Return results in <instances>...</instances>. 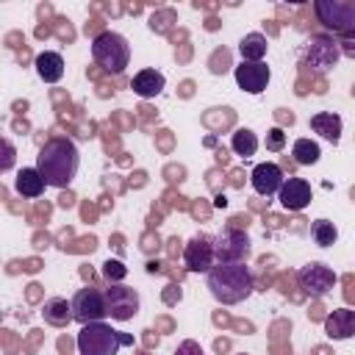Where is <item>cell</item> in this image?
<instances>
[{
	"label": "cell",
	"mask_w": 355,
	"mask_h": 355,
	"mask_svg": "<svg viewBox=\"0 0 355 355\" xmlns=\"http://www.w3.org/2000/svg\"><path fill=\"white\" fill-rule=\"evenodd\" d=\"M78 164H80V155H78V147L69 141V139H50L39 155H36V169L42 172L44 183L47 186H55V189H67L75 175H78Z\"/></svg>",
	"instance_id": "1"
},
{
	"label": "cell",
	"mask_w": 355,
	"mask_h": 355,
	"mask_svg": "<svg viewBox=\"0 0 355 355\" xmlns=\"http://www.w3.org/2000/svg\"><path fill=\"white\" fill-rule=\"evenodd\" d=\"M208 291L214 294L216 302L222 305H236L250 297L252 291V275L241 263H216L208 272Z\"/></svg>",
	"instance_id": "2"
},
{
	"label": "cell",
	"mask_w": 355,
	"mask_h": 355,
	"mask_svg": "<svg viewBox=\"0 0 355 355\" xmlns=\"http://www.w3.org/2000/svg\"><path fill=\"white\" fill-rule=\"evenodd\" d=\"M133 344L130 333L114 330L105 322H89L78 333V352L80 355H116L119 347Z\"/></svg>",
	"instance_id": "3"
},
{
	"label": "cell",
	"mask_w": 355,
	"mask_h": 355,
	"mask_svg": "<svg viewBox=\"0 0 355 355\" xmlns=\"http://www.w3.org/2000/svg\"><path fill=\"white\" fill-rule=\"evenodd\" d=\"M92 58L97 67H103L105 72H122L130 61V44L122 33L105 31L92 42Z\"/></svg>",
	"instance_id": "4"
},
{
	"label": "cell",
	"mask_w": 355,
	"mask_h": 355,
	"mask_svg": "<svg viewBox=\"0 0 355 355\" xmlns=\"http://www.w3.org/2000/svg\"><path fill=\"white\" fill-rule=\"evenodd\" d=\"M313 14L327 31L344 33L355 28V0H316Z\"/></svg>",
	"instance_id": "5"
},
{
	"label": "cell",
	"mask_w": 355,
	"mask_h": 355,
	"mask_svg": "<svg viewBox=\"0 0 355 355\" xmlns=\"http://www.w3.org/2000/svg\"><path fill=\"white\" fill-rule=\"evenodd\" d=\"M72 316L80 322V324H89V322H103V316H108V305H105V291L94 288V286H86L80 288L75 297H72Z\"/></svg>",
	"instance_id": "6"
},
{
	"label": "cell",
	"mask_w": 355,
	"mask_h": 355,
	"mask_svg": "<svg viewBox=\"0 0 355 355\" xmlns=\"http://www.w3.org/2000/svg\"><path fill=\"white\" fill-rule=\"evenodd\" d=\"M105 305H108V316L111 319L128 322V319H133L139 313V294H136V288L111 283L105 288Z\"/></svg>",
	"instance_id": "7"
},
{
	"label": "cell",
	"mask_w": 355,
	"mask_h": 355,
	"mask_svg": "<svg viewBox=\"0 0 355 355\" xmlns=\"http://www.w3.org/2000/svg\"><path fill=\"white\" fill-rule=\"evenodd\" d=\"M338 42L330 36H313L305 47V61L313 72H324L338 61Z\"/></svg>",
	"instance_id": "8"
},
{
	"label": "cell",
	"mask_w": 355,
	"mask_h": 355,
	"mask_svg": "<svg viewBox=\"0 0 355 355\" xmlns=\"http://www.w3.org/2000/svg\"><path fill=\"white\" fill-rule=\"evenodd\" d=\"M233 75H236L239 89H244L247 94H261L269 86V78H272V72L263 61H241L233 69Z\"/></svg>",
	"instance_id": "9"
},
{
	"label": "cell",
	"mask_w": 355,
	"mask_h": 355,
	"mask_svg": "<svg viewBox=\"0 0 355 355\" xmlns=\"http://www.w3.org/2000/svg\"><path fill=\"white\" fill-rule=\"evenodd\" d=\"M214 258H216V247L211 244L208 236H194L186 244V266L191 272H211L214 269Z\"/></svg>",
	"instance_id": "10"
},
{
	"label": "cell",
	"mask_w": 355,
	"mask_h": 355,
	"mask_svg": "<svg viewBox=\"0 0 355 355\" xmlns=\"http://www.w3.org/2000/svg\"><path fill=\"white\" fill-rule=\"evenodd\" d=\"M300 283H302V288H305L308 294L322 297V294H327V291L333 288L336 275H333V269L324 266V263H308V266H302V272H300Z\"/></svg>",
	"instance_id": "11"
},
{
	"label": "cell",
	"mask_w": 355,
	"mask_h": 355,
	"mask_svg": "<svg viewBox=\"0 0 355 355\" xmlns=\"http://www.w3.org/2000/svg\"><path fill=\"white\" fill-rule=\"evenodd\" d=\"M283 183H286L283 169H280L277 164H272V161L258 164V166L252 169V189H255L261 197H272V194H277V191L283 189Z\"/></svg>",
	"instance_id": "12"
},
{
	"label": "cell",
	"mask_w": 355,
	"mask_h": 355,
	"mask_svg": "<svg viewBox=\"0 0 355 355\" xmlns=\"http://www.w3.org/2000/svg\"><path fill=\"white\" fill-rule=\"evenodd\" d=\"M311 183L308 180H302V178H288L286 183H283V189L277 191V197H280V205L283 208H288V211H302L308 202H311Z\"/></svg>",
	"instance_id": "13"
},
{
	"label": "cell",
	"mask_w": 355,
	"mask_h": 355,
	"mask_svg": "<svg viewBox=\"0 0 355 355\" xmlns=\"http://www.w3.org/2000/svg\"><path fill=\"white\" fill-rule=\"evenodd\" d=\"M219 241L227 244V247L214 244L216 255H219V263H241V258H247V252H250V241L241 233H225Z\"/></svg>",
	"instance_id": "14"
},
{
	"label": "cell",
	"mask_w": 355,
	"mask_h": 355,
	"mask_svg": "<svg viewBox=\"0 0 355 355\" xmlns=\"http://www.w3.org/2000/svg\"><path fill=\"white\" fill-rule=\"evenodd\" d=\"M324 333L330 338H349L355 336V311L349 308H336L327 319H324Z\"/></svg>",
	"instance_id": "15"
},
{
	"label": "cell",
	"mask_w": 355,
	"mask_h": 355,
	"mask_svg": "<svg viewBox=\"0 0 355 355\" xmlns=\"http://www.w3.org/2000/svg\"><path fill=\"white\" fill-rule=\"evenodd\" d=\"M164 75L158 72V69H141V72H136L133 75V80H130V89L139 94V97H155V94H161L164 92Z\"/></svg>",
	"instance_id": "16"
},
{
	"label": "cell",
	"mask_w": 355,
	"mask_h": 355,
	"mask_svg": "<svg viewBox=\"0 0 355 355\" xmlns=\"http://www.w3.org/2000/svg\"><path fill=\"white\" fill-rule=\"evenodd\" d=\"M311 128H313L322 139H327V141H333V144L341 139V116L333 114V111H319V114H313V116H311Z\"/></svg>",
	"instance_id": "17"
},
{
	"label": "cell",
	"mask_w": 355,
	"mask_h": 355,
	"mask_svg": "<svg viewBox=\"0 0 355 355\" xmlns=\"http://www.w3.org/2000/svg\"><path fill=\"white\" fill-rule=\"evenodd\" d=\"M36 72H39V78L44 80V83H55V80H61V75H64V58L58 55V53H42L39 58H36Z\"/></svg>",
	"instance_id": "18"
},
{
	"label": "cell",
	"mask_w": 355,
	"mask_h": 355,
	"mask_svg": "<svg viewBox=\"0 0 355 355\" xmlns=\"http://www.w3.org/2000/svg\"><path fill=\"white\" fill-rule=\"evenodd\" d=\"M14 186H17V191H19L22 197H31V200H33V197H39V194L44 191V186H47V183H44L42 172L33 166V169H19V175H17V183H14Z\"/></svg>",
	"instance_id": "19"
},
{
	"label": "cell",
	"mask_w": 355,
	"mask_h": 355,
	"mask_svg": "<svg viewBox=\"0 0 355 355\" xmlns=\"http://www.w3.org/2000/svg\"><path fill=\"white\" fill-rule=\"evenodd\" d=\"M241 61H261L266 55V36L263 33H247L239 44Z\"/></svg>",
	"instance_id": "20"
},
{
	"label": "cell",
	"mask_w": 355,
	"mask_h": 355,
	"mask_svg": "<svg viewBox=\"0 0 355 355\" xmlns=\"http://www.w3.org/2000/svg\"><path fill=\"white\" fill-rule=\"evenodd\" d=\"M44 319L50 324L64 327V324H69V319H75L72 316V305H67V300H47L44 302Z\"/></svg>",
	"instance_id": "21"
},
{
	"label": "cell",
	"mask_w": 355,
	"mask_h": 355,
	"mask_svg": "<svg viewBox=\"0 0 355 355\" xmlns=\"http://www.w3.org/2000/svg\"><path fill=\"white\" fill-rule=\"evenodd\" d=\"M291 155H294V161H297V164L311 166V164H316V161H319L322 150H319V144H316V141H311V139H297V141H294V147H291Z\"/></svg>",
	"instance_id": "22"
},
{
	"label": "cell",
	"mask_w": 355,
	"mask_h": 355,
	"mask_svg": "<svg viewBox=\"0 0 355 355\" xmlns=\"http://www.w3.org/2000/svg\"><path fill=\"white\" fill-rule=\"evenodd\" d=\"M311 236H313V241H316L319 247H330V244H336L338 230H336V225H333L330 219H316V222L311 225Z\"/></svg>",
	"instance_id": "23"
},
{
	"label": "cell",
	"mask_w": 355,
	"mask_h": 355,
	"mask_svg": "<svg viewBox=\"0 0 355 355\" xmlns=\"http://www.w3.org/2000/svg\"><path fill=\"white\" fill-rule=\"evenodd\" d=\"M233 150H236V155H244V158L255 155V150H258V136H255L252 130H247V128L236 130V133H233Z\"/></svg>",
	"instance_id": "24"
},
{
	"label": "cell",
	"mask_w": 355,
	"mask_h": 355,
	"mask_svg": "<svg viewBox=\"0 0 355 355\" xmlns=\"http://www.w3.org/2000/svg\"><path fill=\"white\" fill-rule=\"evenodd\" d=\"M103 275H105V280L119 283V280L128 275V269L122 266V261H105V263H103Z\"/></svg>",
	"instance_id": "25"
},
{
	"label": "cell",
	"mask_w": 355,
	"mask_h": 355,
	"mask_svg": "<svg viewBox=\"0 0 355 355\" xmlns=\"http://www.w3.org/2000/svg\"><path fill=\"white\" fill-rule=\"evenodd\" d=\"M338 50H341L344 55H349V58H355V28H349V31H344V33H341V42H338Z\"/></svg>",
	"instance_id": "26"
},
{
	"label": "cell",
	"mask_w": 355,
	"mask_h": 355,
	"mask_svg": "<svg viewBox=\"0 0 355 355\" xmlns=\"http://www.w3.org/2000/svg\"><path fill=\"white\" fill-rule=\"evenodd\" d=\"M283 141H286V133H283L280 128H272V130L266 133V147H269V150H280Z\"/></svg>",
	"instance_id": "27"
},
{
	"label": "cell",
	"mask_w": 355,
	"mask_h": 355,
	"mask_svg": "<svg viewBox=\"0 0 355 355\" xmlns=\"http://www.w3.org/2000/svg\"><path fill=\"white\" fill-rule=\"evenodd\" d=\"M11 161H14V147L6 141V158H3V164H0V169L6 172V169H11Z\"/></svg>",
	"instance_id": "28"
}]
</instances>
